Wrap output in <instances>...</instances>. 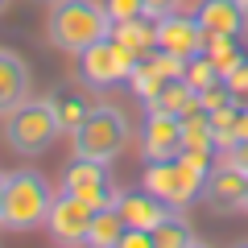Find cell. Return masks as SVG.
Returning a JSON list of instances; mask_svg holds the SVG:
<instances>
[{
	"label": "cell",
	"mask_w": 248,
	"mask_h": 248,
	"mask_svg": "<svg viewBox=\"0 0 248 248\" xmlns=\"http://www.w3.org/2000/svg\"><path fill=\"white\" fill-rule=\"evenodd\" d=\"M108 33H112V21L99 0H54L46 9V37L54 50L71 58H79L87 46H95Z\"/></svg>",
	"instance_id": "6da1fadb"
},
{
	"label": "cell",
	"mask_w": 248,
	"mask_h": 248,
	"mask_svg": "<svg viewBox=\"0 0 248 248\" xmlns=\"http://www.w3.org/2000/svg\"><path fill=\"white\" fill-rule=\"evenodd\" d=\"M211 153L207 149H182L178 157L170 161H149L145 166V190H153L157 199H166L170 207H186L203 199V186H207V174H211Z\"/></svg>",
	"instance_id": "7a4b0ae2"
},
{
	"label": "cell",
	"mask_w": 248,
	"mask_h": 248,
	"mask_svg": "<svg viewBox=\"0 0 248 248\" xmlns=\"http://www.w3.org/2000/svg\"><path fill=\"white\" fill-rule=\"evenodd\" d=\"M58 116H54V104L50 99H33L29 95L25 104H17L4 120H0V137H4V145H9L13 153H21V157H42L46 149H50L54 141H58Z\"/></svg>",
	"instance_id": "3957f363"
},
{
	"label": "cell",
	"mask_w": 248,
	"mask_h": 248,
	"mask_svg": "<svg viewBox=\"0 0 248 248\" xmlns=\"http://www.w3.org/2000/svg\"><path fill=\"white\" fill-rule=\"evenodd\" d=\"M54 207V190L37 170H17L9 174V186H4V211H0V228L9 232H37L46 228Z\"/></svg>",
	"instance_id": "277c9868"
},
{
	"label": "cell",
	"mask_w": 248,
	"mask_h": 248,
	"mask_svg": "<svg viewBox=\"0 0 248 248\" xmlns=\"http://www.w3.org/2000/svg\"><path fill=\"white\" fill-rule=\"evenodd\" d=\"M128 116L120 112L116 104H95L91 116L71 133V145L79 157H95V161H116L124 149H128Z\"/></svg>",
	"instance_id": "5b68a950"
},
{
	"label": "cell",
	"mask_w": 248,
	"mask_h": 248,
	"mask_svg": "<svg viewBox=\"0 0 248 248\" xmlns=\"http://www.w3.org/2000/svg\"><path fill=\"white\" fill-rule=\"evenodd\" d=\"M133 71H137V58L124 50L112 33L99 37L95 46H87V50L75 58V75H79V83L87 91H95V95H104V91L128 83V75H133Z\"/></svg>",
	"instance_id": "8992f818"
},
{
	"label": "cell",
	"mask_w": 248,
	"mask_h": 248,
	"mask_svg": "<svg viewBox=\"0 0 248 248\" xmlns=\"http://www.w3.org/2000/svg\"><path fill=\"white\" fill-rule=\"evenodd\" d=\"M62 190L75 195V199H83L87 207H108V203H116V195H120V190H112L108 161L79 157V153L71 157V166L62 170Z\"/></svg>",
	"instance_id": "52a82bcc"
},
{
	"label": "cell",
	"mask_w": 248,
	"mask_h": 248,
	"mask_svg": "<svg viewBox=\"0 0 248 248\" xmlns=\"http://www.w3.org/2000/svg\"><path fill=\"white\" fill-rule=\"evenodd\" d=\"M157 50L174 54V58H182V62H190L195 54H203L207 50V33H203V25H199L195 13L178 9V13L157 17Z\"/></svg>",
	"instance_id": "ba28073f"
},
{
	"label": "cell",
	"mask_w": 248,
	"mask_h": 248,
	"mask_svg": "<svg viewBox=\"0 0 248 248\" xmlns=\"http://www.w3.org/2000/svg\"><path fill=\"white\" fill-rule=\"evenodd\" d=\"M244 190H248L244 170H236L232 161H215L203 186V203L215 215H232V211H244Z\"/></svg>",
	"instance_id": "9c48e42d"
},
{
	"label": "cell",
	"mask_w": 248,
	"mask_h": 248,
	"mask_svg": "<svg viewBox=\"0 0 248 248\" xmlns=\"http://www.w3.org/2000/svg\"><path fill=\"white\" fill-rule=\"evenodd\" d=\"M186 149L182 141V116L170 112H149L141 124V157L145 161H170Z\"/></svg>",
	"instance_id": "30bf717a"
},
{
	"label": "cell",
	"mask_w": 248,
	"mask_h": 248,
	"mask_svg": "<svg viewBox=\"0 0 248 248\" xmlns=\"http://www.w3.org/2000/svg\"><path fill=\"white\" fill-rule=\"evenodd\" d=\"M91 215H95V207H87L83 199H75V195L62 190V199H54V207H50L46 232H50L58 244H87Z\"/></svg>",
	"instance_id": "8fae6325"
},
{
	"label": "cell",
	"mask_w": 248,
	"mask_h": 248,
	"mask_svg": "<svg viewBox=\"0 0 248 248\" xmlns=\"http://www.w3.org/2000/svg\"><path fill=\"white\" fill-rule=\"evenodd\" d=\"M29 95H33V71H29V62L17 50L0 46V120L17 104H25Z\"/></svg>",
	"instance_id": "7c38bea8"
},
{
	"label": "cell",
	"mask_w": 248,
	"mask_h": 248,
	"mask_svg": "<svg viewBox=\"0 0 248 248\" xmlns=\"http://www.w3.org/2000/svg\"><path fill=\"white\" fill-rule=\"evenodd\" d=\"M195 17L207 37H244L248 4H240V0H199Z\"/></svg>",
	"instance_id": "4fadbf2b"
},
{
	"label": "cell",
	"mask_w": 248,
	"mask_h": 248,
	"mask_svg": "<svg viewBox=\"0 0 248 248\" xmlns=\"http://www.w3.org/2000/svg\"><path fill=\"white\" fill-rule=\"evenodd\" d=\"M116 211L124 215V223H128V228H157L161 219H166L170 211H178V207H170L166 199H157L153 195V190H120V195H116Z\"/></svg>",
	"instance_id": "5bb4252c"
},
{
	"label": "cell",
	"mask_w": 248,
	"mask_h": 248,
	"mask_svg": "<svg viewBox=\"0 0 248 248\" xmlns=\"http://www.w3.org/2000/svg\"><path fill=\"white\" fill-rule=\"evenodd\" d=\"M46 99L54 104V116H58V128H62V133H75V128L91 116V108H95L79 87H54Z\"/></svg>",
	"instance_id": "9a60e30c"
},
{
	"label": "cell",
	"mask_w": 248,
	"mask_h": 248,
	"mask_svg": "<svg viewBox=\"0 0 248 248\" xmlns=\"http://www.w3.org/2000/svg\"><path fill=\"white\" fill-rule=\"evenodd\" d=\"M112 37H116V42H120L128 54H133L137 62H141L149 50H157V21H153V17L120 21V25H112Z\"/></svg>",
	"instance_id": "2e32d148"
},
{
	"label": "cell",
	"mask_w": 248,
	"mask_h": 248,
	"mask_svg": "<svg viewBox=\"0 0 248 248\" xmlns=\"http://www.w3.org/2000/svg\"><path fill=\"white\" fill-rule=\"evenodd\" d=\"M149 112H170V116H186V112H195L199 108V91L190 87L186 79H170L166 87L157 91V95L149 99Z\"/></svg>",
	"instance_id": "e0dca14e"
},
{
	"label": "cell",
	"mask_w": 248,
	"mask_h": 248,
	"mask_svg": "<svg viewBox=\"0 0 248 248\" xmlns=\"http://www.w3.org/2000/svg\"><path fill=\"white\" fill-rule=\"evenodd\" d=\"M124 215L116 211V203L108 207H95V215H91V232H87V244L91 248H120V236H124Z\"/></svg>",
	"instance_id": "ac0fdd59"
},
{
	"label": "cell",
	"mask_w": 248,
	"mask_h": 248,
	"mask_svg": "<svg viewBox=\"0 0 248 248\" xmlns=\"http://www.w3.org/2000/svg\"><path fill=\"white\" fill-rule=\"evenodd\" d=\"M199 236L190 228V219H182L178 211H170L166 219L153 228V248H195Z\"/></svg>",
	"instance_id": "d6986e66"
},
{
	"label": "cell",
	"mask_w": 248,
	"mask_h": 248,
	"mask_svg": "<svg viewBox=\"0 0 248 248\" xmlns=\"http://www.w3.org/2000/svg\"><path fill=\"white\" fill-rule=\"evenodd\" d=\"M182 141H186V149H207V153H215L211 112H207V108H195V112L182 116Z\"/></svg>",
	"instance_id": "ffe728a7"
},
{
	"label": "cell",
	"mask_w": 248,
	"mask_h": 248,
	"mask_svg": "<svg viewBox=\"0 0 248 248\" xmlns=\"http://www.w3.org/2000/svg\"><path fill=\"white\" fill-rule=\"evenodd\" d=\"M128 83H133L137 99H145V104H149V99H153V95H157V91L170 83V75L161 71V66H157L153 58H141V62H137V71L128 75Z\"/></svg>",
	"instance_id": "44dd1931"
},
{
	"label": "cell",
	"mask_w": 248,
	"mask_h": 248,
	"mask_svg": "<svg viewBox=\"0 0 248 248\" xmlns=\"http://www.w3.org/2000/svg\"><path fill=\"white\" fill-rule=\"evenodd\" d=\"M207 54H211V62L219 66V75L228 79L232 71H236L240 62L248 58L244 46H240V37H207Z\"/></svg>",
	"instance_id": "7402d4cb"
},
{
	"label": "cell",
	"mask_w": 248,
	"mask_h": 248,
	"mask_svg": "<svg viewBox=\"0 0 248 248\" xmlns=\"http://www.w3.org/2000/svg\"><path fill=\"white\" fill-rule=\"evenodd\" d=\"M182 79L190 83V87H195V91H207V87H211V83H219L223 75H219V66H215V62H211V54L203 50V54H195V58L186 62Z\"/></svg>",
	"instance_id": "603a6c76"
},
{
	"label": "cell",
	"mask_w": 248,
	"mask_h": 248,
	"mask_svg": "<svg viewBox=\"0 0 248 248\" xmlns=\"http://www.w3.org/2000/svg\"><path fill=\"white\" fill-rule=\"evenodd\" d=\"M104 13H108L112 25L133 21V17H149V13H145V0H104Z\"/></svg>",
	"instance_id": "cb8c5ba5"
},
{
	"label": "cell",
	"mask_w": 248,
	"mask_h": 248,
	"mask_svg": "<svg viewBox=\"0 0 248 248\" xmlns=\"http://www.w3.org/2000/svg\"><path fill=\"white\" fill-rule=\"evenodd\" d=\"M223 83H228V91H232V104L248 108V58L240 62V66H236V71H232Z\"/></svg>",
	"instance_id": "d4e9b609"
},
{
	"label": "cell",
	"mask_w": 248,
	"mask_h": 248,
	"mask_svg": "<svg viewBox=\"0 0 248 248\" xmlns=\"http://www.w3.org/2000/svg\"><path fill=\"white\" fill-rule=\"evenodd\" d=\"M219 161H232L236 170H244V174H248V141H232L228 149L219 153Z\"/></svg>",
	"instance_id": "484cf974"
},
{
	"label": "cell",
	"mask_w": 248,
	"mask_h": 248,
	"mask_svg": "<svg viewBox=\"0 0 248 248\" xmlns=\"http://www.w3.org/2000/svg\"><path fill=\"white\" fill-rule=\"evenodd\" d=\"M178 4H182V0H145V13L157 21V17H166V13H178Z\"/></svg>",
	"instance_id": "4316f807"
},
{
	"label": "cell",
	"mask_w": 248,
	"mask_h": 248,
	"mask_svg": "<svg viewBox=\"0 0 248 248\" xmlns=\"http://www.w3.org/2000/svg\"><path fill=\"white\" fill-rule=\"evenodd\" d=\"M232 141H248V108L236 112V124H232Z\"/></svg>",
	"instance_id": "83f0119b"
},
{
	"label": "cell",
	"mask_w": 248,
	"mask_h": 248,
	"mask_svg": "<svg viewBox=\"0 0 248 248\" xmlns=\"http://www.w3.org/2000/svg\"><path fill=\"white\" fill-rule=\"evenodd\" d=\"M4 186H9V174H0V211H4Z\"/></svg>",
	"instance_id": "f1b7e54d"
},
{
	"label": "cell",
	"mask_w": 248,
	"mask_h": 248,
	"mask_svg": "<svg viewBox=\"0 0 248 248\" xmlns=\"http://www.w3.org/2000/svg\"><path fill=\"white\" fill-rule=\"evenodd\" d=\"M4 13H9V0H0V17H4Z\"/></svg>",
	"instance_id": "f546056e"
},
{
	"label": "cell",
	"mask_w": 248,
	"mask_h": 248,
	"mask_svg": "<svg viewBox=\"0 0 248 248\" xmlns=\"http://www.w3.org/2000/svg\"><path fill=\"white\" fill-rule=\"evenodd\" d=\"M33 4H46V9H50V4H54V0H33Z\"/></svg>",
	"instance_id": "4dcf8cb0"
},
{
	"label": "cell",
	"mask_w": 248,
	"mask_h": 248,
	"mask_svg": "<svg viewBox=\"0 0 248 248\" xmlns=\"http://www.w3.org/2000/svg\"><path fill=\"white\" fill-rule=\"evenodd\" d=\"M244 215H248V190H244Z\"/></svg>",
	"instance_id": "1f68e13d"
},
{
	"label": "cell",
	"mask_w": 248,
	"mask_h": 248,
	"mask_svg": "<svg viewBox=\"0 0 248 248\" xmlns=\"http://www.w3.org/2000/svg\"><path fill=\"white\" fill-rule=\"evenodd\" d=\"M240 4H248V0H240Z\"/></svg>",
	"instance_id": "d6a6232c"
}]
</instances>
